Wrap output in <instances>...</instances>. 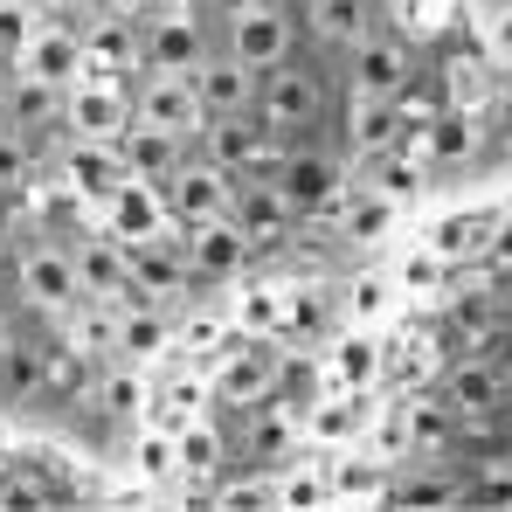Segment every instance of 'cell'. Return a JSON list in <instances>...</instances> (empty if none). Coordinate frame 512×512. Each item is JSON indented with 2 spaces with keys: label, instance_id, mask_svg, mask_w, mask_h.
Wrapping results in <instances>:
<instances>
[{
  "label": "cell",
  "instance_id": "6da1fadb",
  "mask_svg": "<svg viewBox=\"0 0 512 512\" xmlns=\"http://www.w3.org/2000/svg\"><path fill=\"white\" fill-rule=\"evenodd\" d=\"M250 111L277 146L319 139V132L340 118V77H333V63H319L312 49H298V56H284V63H270V70L256 77Z\"/></svg>",
  "mask_w": 512,
  "mask_h": 512
},
{
  "label": "cell",
  "instance_id": "7a4b0ae2",
  "mask_svg": "<svg viewBox=\"0 0 512 512\" xmlns=\"http://www.w3.org/2000/svg\"><path fill=\"white\" fill-rule=\"evenodd\" d=\"M77 263H70V236H28L7 250V305L21 319H42L56 326L70 305H77Z\"/></svg>",
  "mask_w": 512,
  "mask_h": 512
},
{
  "label": "cell",
  "instance_id": "3957f363",
  "mask_svg": "<svg viewBox=\"0 0 512 512\" xmlns=\"http://www.w3.org/2000/svg\"><path fill=\"white\" fill-rule=\"evenodd\" d=\"M416 63H423L416 42L395 21H374L340 63H333V77H340L346 104H388V97H402V90L416 84Z\"/></svg>",
  "mask_w": 512,
  "mask_h": 512
},
{
  "label": "cell",
  "instance_id": "277c9868",
  "mask_svg": "<svg viewBox=\"0 0 512 512\" xmlns=\"http://www.w3.org/2000/svg\"><path fill=\"white\" fill-rule=\"evenodd\" d=\"M270 180H277V194L298 208V222H319L333 201L346 194V180H353V160L340 153V139H291V146H277V160H270Z\"/></svg>",
  "mask_w": 512,
  "mask_h": 512
},
{
  "label": "cell",
  "instance_id": "5b68a950",
  "mask_svg": "<svg viewBox=\"0 0 512 512\" xmlns=\"http://www.w3.org/2000/svg\"><path fill=\"white\" fill-rule=\"evenodd\" d=\"M7 63H14V84L63 97V90L84 77V35H77V21H70V14L28 21V35L14 42V56H7Z\"/></svg>",
  "mask_w": 512,
  "mask_h": 512
},
{
  "label": "cell",
  "instance_id": "8992f818",
  "mask_svg": "<svg viewBox=\"0 0 512 512\" xmlns=\"http://www.w3.org/2000/svg\"><path fill=\"white\" fill-rule=\"evenodd\" d=\"M277 360H284V346H277V340H263V333H236V340L222 346L215 374H208V402H222V409H236V416L270 409Z\"/></svg>",
  "mask_w": 512,
  "mask_h": 512
},
{
  "label": "cell",
  "instance_id": "52a82bcc",
  "mask_svg": "<svg viewBox=\"0 0 512 512\" xmlns=\"http://www.w3.org/2000/svg\"><path fill=\"white\" fill-rule=\"evenodd\" d=\"M132 256V284H125V298L118 305H187V298H201L208 284L194 277V263H187V243H180V229L167 236H146V243H125Z\"/></svg>",
  "mask_w": 512,
  "mask_h": 512
},
{
  "label": "cell",
  "instance_id": "ba28073f",
  "mask_svg": "<svg viewBox=\"0 0 512 512\" xmlns=\"http://www.w3.org/2000/svg\"><path fill=\"white\" fill-rule=\"evenodd\" d=\"M215 42H222L236 63H250L256 77H263L270 63H284V56L305 49V35H298V7H284V0H256V7H243V14L215 21Z\"/></svg>",
  "mask_w": 512,
  "mask_h": 512
},
{
  "label": "cell",
  "instance_id": "9c48e42d",
  "mask_svg": "<svg viewBox=\"0 0 512 512\" xmlns=\"http://www.w3.org/2000/svg\"><path fill=\"white\" fill-rule=\"evenodd\" d=\"M215 42V21L201 7H146L139 14V70H194Z\"/></svg>",
  "mask_w": 512,
  "mask_h": 512
},
{
  "label": "cell",
  "instance_id": "30bf717a",
  "mask_svg": "<svg viewBox=\"0 0 512 512\" xmlns=\"http://www.w3.org/2000/svg\"><path fill=\"white\" fill-rule=\"evenodd\" d=\"M429 111L423 104H409V90L402 97H388V104H346L340 118V153L346 160H360V167H374V160H388L416 125H423Z\"/></svg>",
  "mask_w": 512,
  "mask_h": 512
},
{
  "label": "cell",
  "instance_id": "8fae6325",
  "mask_svg": "<svg viewBox=\"0 0 512 512\" xmlns=\"http://www.w3.org/2000/svg\"><path fill=\"white\" fill-rule=\"evenodd\" d=\"M63 125L70 139H118L132 125V77H104V70H84L77 84L63 90Z\"/></svg>",
  "mask_w": 512,
  "mask_h": 512
},
{
  "label": "cell",
  "instance_id": "7c38bea8",
  "mask_svg": "<svg viewBox=\"0 0 512 512\" xmlns=\"http://www.w3.org/2000/svg\"><path fill=\"white\" fill-rule=\"evenodd\" d=\"M132 118L139 125H160L173 139H187L194 146V132H201V97L187 84V70H132Z\"/></svg>",
  "mask_w": 512,
  "mask_h": 512
},
{
  "label": "cell",
  "instance_id": "4fadbf2b",
  "mask_svg": "<svg viewBox=\"0 0 512 512\" xmlns=\"http://www.w3.org/2000/svg\"><path fill=\"white\" fill-rule=\"evenodd\" d=\"M194 153L215 160L222 173H263L270 160H277V139L256 125V111H215V118H201Z\"/></svg>",
  "mask_w": 512,
  "mask_h": 512
},
{
  "label": "cell",
  "instance_id": "5bb4252c",
  "mask_svg": "<svg viewBox=\"0 0 512 512\" xmlns=\"http://www.w3.org/2000/svg\"><path fill=\"white\" fill-rule=\"evenodd\" d=\"M374 21H388L381 0H298V35L319 63H340Z\"/></svg>",
  "mask_w": 512,
  "mask_h": 512
},
{
  "label": "cell",
  "instance_id": "9a60e30c",
  "mask_svg": "<svg viewBox=\"0 0 512 512\" xmlns=\"http://www.w3.org/2000/svg\"><path fill=\"white\" fill-rule=\"evenodd\" d=\"M229 222L250 236V250H277V243H291V229H298V208L277 194V180H270V173H236Z\"/></svg>",
  "mask_w": 512,
  "mask_h": 512
},
{
  "label": "cell",
  "instance_id": "2e32d148",
  "mask_svg": "<svg viewBox=\"0 0 512 512\" xmlns=\"http://www.w3.org/2000/svg\"><path fill=\"white\" fill-rule=\"evenodd\" d=\"M180 243H187V263H194V277L201 284H236V277H250V236L229 222V215H208V222H180Z\"/></svg>",
  "mask_w": 512,
  "mask_h": 512
},
{
  "label": "cell",
  "instance_id": "e0dca14e",
  "mask_svg": "<svg viewBox=\"0 0 512 512\" xmlns=\"http://www.w3.org/2000/svg\"><path fill=\"white\" fill-rule=\"evenodd\" d=\"M167 215H173V229L180 222H208V215H229V194H236V173H222L215 160H201L194 146H187V160L167 173Z\"/></svg>",
  "mask_w": 512,
  "mask_h": 512
},
{
  "label": "cell",
  "instance_id": "ac0fdd59",
  "mask_svg": "<svg viewBox=\"0 0 512 512\" xmlns=\"http://www.w3.org/2000/svg\"><path fill=\"white\" fill-rule=\"evenodd\" d=\"M97 229H111L118 243H146V236H167L173 215H167V194L139 173H125L104 201H97Z\"/></svg>",
  "mask_w": 512,
  "mask_h": 512
},
{
  "label": "cell",
  "instance_id": "d6986e66",
  "mask_svg": "<svg viewBox=\"0 0 512 512\" xmlns=\"http://www.w3.org/2000/svg\"><path fill=\"white\" fill-rule=\"evenodd\" d=\"M77 35H84V70H104V77H132L139 70V14L84 7Z\"/></svg>",
  "mask_w": 512,
  "mask_h": 512
},
{
  "label": "cell",
  "instance_id": "ffe728a7",
  "mask_svg": "<svg viewBox=\"0 0 512 512\" xmlns=\"http://www.w3.org/2000/svg\"><path fill=\"white\" fill-rule=\"evenodd\" d=\"M70 263H77V291L104 298V305H118L125 284H132V256H125V243L111 229H77L70 236Z\"/></svg>",
  "mask_w": 512,
  "mask_h": 512
},
{
  "label": "cell",
  "instance_id": "44dd1931",
  "mask_svg": "<svg viewBox=\"0 0 512 512\" xmlns=\"http://www.w3.org/2000/svg\"><path fill=\"white\" fill-rule=\"evenodd\" d=\"M90 409L104 416V423L132 429L139 416H153V381H146V367H132V360H97V374H90Z\"/></svg>",
  "mask_w": 512,
  "mask_h": 512
},
{
  "label": "cell",
  "instance_id": "7402d4cb",
  "mask_svg": "<svg viewBox=\"0 0 512 512\" xmlns=\"http://www.w3.org/2000/svg\"><path fill=\"white\" fill-rule=\"evenodd\" d=\"M187 84H194V97H201L208 118H215V111H250V104H256V70H250V63H236L222 42L201 49V63L187 70Z\"/></svg>",
  "mask_w": 512,
  "mask_h": 512
},
{
  "label": "cell",
  "instance_id": "603a6c76",
  "mask_svg": "<svg viewBox=\"0 0 512 512\" xmlns=\"http://www.w3.org/2000/svg\"><path fill=\"white\" fill-rule=\"evenodd\" d=\"M443 395H450V409L471 423H492L499 409H506V367L499 360H471V353H457L450 360V374H443Z\"/></svg>",
  "mask_w": 512,
  "mask_h": 512
},
{
  "label": "cell",
  "instance_id": "cb8c5ba5",
  "mask_svg": "<svg viewBox=\"0 0 512 512\" xmlns=\"http://www.w3.org/2000/svg\"><path fill=\"white\" fill-rule=\"evenodd\" d=\"M167 353H180L173 305H118V360H132V367H160Z\"/></svg>",
  "mask_w": 512,
  "mask_h": 512
},
{
  "label": "cell",
  "instance_id": "d4e9b609",
  "mask_svg": "<svg viewBox=\"0 0 512 512\" xmlns=\"http://www.w3.org/2000/svg\"><path fill=\"white\" fill-rule=\"evenodd\" d=\"M388 374V340L374 326H346L333 340V360H326V388H353V395H374Z\"/></svg>",
  "mask_w": 512,
  "mask_h": 512
},
{
  "label": "cell",
  "instance_id": "484cf974",
  "mask_svg": "<svg viewBox=\"0 0 512 512\" xmlns=\"http://www.w3.org/2000/svg\"><path fill=\"white\" fill-rule=\"evenodd\" d=\"M56 167H63V187L97 208V201L125 180V153H118V139H70Z\"/></svg>",
  "mask_w": 512,
  "mask_h": 512
},
{
  "label": "cell",
  "instance_id": "4316f807",
  "mask_svg": "<svg viewBox=\"0 0 512 512\" xmlns=\"http://www.w3.org/2000/svg\"><path fill=\"white\" fill-rule=\"evenodd\" d=\"M56 333H63V353H70V360L97 367V360L118 353V305H104V298H77V305L56 319Z\"/></svg>",
  "mask_w": 512,
  "mask_h": 512
},
{
  "label": "cell",
  "instance_id": "83f0119b",
  "mask_svg": "<svg viewBox=\"0 0 512 512\" xmlns=\"http://www.w3.org/2000/svg\"><path fill=\"white\" fill-rule=\"evenodd\" d=\"M395 436H402V450H429V457H443V450L464 436V416H457V409H450V395L436 388V395H416V402L402 409Z\"/></svg>",
  "mask_w": 512,
  "mask_h": 512
},
{
  "label": "cell",
  "instance_id": "f1b7e54d",
  "mask_svg": "<svg viewBox=\"0 0 512 512\" xmlns=\"http://www.w3.org/2000/svg\"><path fill=\"white\" fill-rule=\"evenodd\" d=\"M118 153H125V173H139V180H153V187H167V173L187 160V139H173L160 125H125L118 132Z\"/></svg>",
  "mask_w": 512,
  "mask_h": 512
},
{
  "label": "cell",
  "instance_id": "f546056e",
  "mask_svg": "<svg viewBox=\"0 0 512 512\" xmlns=\"http://www.w3.org/2000/svg\"><path fill=\"white\" fill-rule=\"evenodd\" d=\"M388 506H464V464H409V471H395Z\"/></svg>",
  "mask_w": 512,
  "mask_h": 512
},
{
  "label": "cell",
  "instance_id": "4dcf8cb0",
  "mask_svg": "<svg viewBox=\"0 0 512 512\" xmlns=\"http://www.w3.org/2000/svg\"><path fill=\"white\" fill-rule=\"evenodd\" d=\"M132 478L153 485V492H167L173 478H180V436L160 416H139L132 423Z\"/></svg>",
  "mask_w": 512,
  "mask_h": 512
},
{
  "label": "cell",
  "instance_id": "1f68e13d",
  "mask_svg": "<svg viewBox=\"0 0 512 512\" xmlns=\"http://www.w3.org/2000/svg\"><path fill=\"white\" fill-rule=\"evenodd\" d=\"M416 132H423V167H457V160L478 146V118H471V104H443V111H429Z\"/></svg>",
  "mask_w": 512,
  "mask_h": 512
},
{
  "label": "cell",
  "instance_id": "d6a6232c",
  "mask_svg": "<svg viewBox=\"0 0 512 512\" xmlns=\"http://www.w3.org/2000/svg\"><path fill=\"white\" fill-rule=\"evenodd\" d=\"M388 478H395V464H374V457H360L353 443H346L340 457L326 464V492H333V506H346V499L388 506Z\"/></svg>",
  "mask_w": 512,
  "mask_h": 512
},
{
  "label": "cell",
  "instance_id": "836d02e7",
  "mask_svg": "<svg viewBox=\"0 0 512 512\" xmlns=\"http://www.w3.org/2000/svg\"><path fill=\"white\" fill-rule=\"evenodd\" d=\"M485 229H492V215H485V208H457V215H443V222L429 229V250L457 270V263L485 256Z\"/></svg>",
  "mask_w": 512,
  "mask_h": 512
},
{
  "label": "cell",
  "instance_id": "e575fe53",
  "mask_svg": "<svg viewBox=\"0 0 512 512\" xmlns=\"http://www.w3.org/2000/svg\"><path fill=\"white\" fill-rule=\"evenodd\" d=\"M28 180H35V132L0 118V201L28 194Z\"/></svg>",
  "mask_w": 512,
  "mask_h": 512
},
{
  "label": "cell",
  "instance_id": "d590c367",
  "mask_svg": "<svg viewBox=\"0 0 512 512\" xmlns=\"http://www.w3.org/2000/svg\"><path fill=\"white\" fill-rule=\"evenodd\" d=\"M340 305H346V326H381V312L395 305V277L388 270H360L340 291Z\"/></svg>",
  "mask_w": 512,
  "mask_h": 512
},
{
  "label": "cell",
  "instance_id": "8d00e7d4",
  "mask_svg": "<svg viewBox=\"0 0 512 512\" xmlns=\"http://www.w3.org/2000/svg\"><path fill=\"white\" fill-rule=\"evenodd\" d=\"M243 326L236 333H263V340H284V284H250L243 291Z\"/></svg>",
  "mask_w": 512,
  "mask_h": 512
},
{
  "label": "cell",
  "instance_id": "74e56055",
  "mask_svg": "<svg viewBox=\"0 0 512 512\" xmlns=\"http://www.w3.org/2000/svg\"><path fill=\"white\" fill-rule=\"evenodd\" d=\"M464 506H512V457L464 464Z\"/></svg>",
  "mask_w": 512,
  "mask_h": 512
},
{
  "label": "cell",
  "instance_id": "f35d334b",
  "mask_svg": "<svg viewBox=\"0 0 512 512\" xmlns=\"http://www.w3.org/2000/svg\"><path fill=\"white\" fill-rule=\"evenodd\" d=\"M395 215H402V208H395L388 194H374V187H367V194L346 208V236H353V243H381V236L395 229Z\"/></svg>",
  "mask_w": 512,
  "mask_h": 512
},
{
  "label": "cell",
  "instance_id": "ab89813d",
  "mask_svg": "<svg viewBox=\"0 0 512 512\" xmlns=\"http://www.w3.org/2000/svg\"><path fill=\"white\" fill-rule=\"evenodd\" d=\"M270 506H333V492H326V471H319V464H298V471L270 478Z\"/></svg>",
  "mask_w": 512,
  "mask_h": 512
},
{
  "label": "cell",
  "instance_id": "60d3db41",
  "mask_svg": "<svg viewBox=\"0 0 512 512\" xmlns=\"http://www.w3.org/2000/svg\"><path fill=\"white\" fill-rule=\"evenodd\" d=\"M443 270H450V263H443V256L429 250H409L402 256V270H395V284H402V291H436V277H443Z\"/></svg>",
  "mask_w": 512,
  "mask_h": 512
},
{
  "label": "cell",
  "instance_id": "b9f144b4",
  "mask_svg": "<svg viewBox=\"0 0 512 512\" xmlns=\"http://www.w3.org/2000/svg\"><path fill=\"white\" fill-rule=\"evenodd\" d=\"M485 63H492L499 77H512V0H506V7H492V28H485Z\"/></svg>",
  "mask_w": 512,
  "mask_h": 512
},
{
  "label": "cell",
  "instance_id": "7bdbcfd3",
  "mask_svg": "<svg viewBox=\"0 0 512 512\" xmlns=\"http://www.w3.org/2000/svg\"><path fill=\"white\" fill-rule=\"evenodd\" d=\"M485 263H492V270H512V215H492V229H485Z\"/></svg>",
  "mask_w": 512,
  "mask_h": 512
},
{
  "label": "cell",
  "instance_id": "ee69618b",
  "mask_svg": "<svg viewBox=\"0 0 512 512\" xmlns=\"http://www.w3.org/2000/svg\"><path fill=\"white\" fill-rule=\"evenodd\" d=\"M28 35V14L14 7V0H0V56H14V42Z\"/></svg>",
  "mask_w": 512,
  "mask_h": 512
},
{
  "label": "cell",
  "instance_id": "f6af8a7d",
  "mask_svg": "<svg viewBox=\"0 0 512 512\" xmlns=\"http://www.w3.org/2000/svg\"><path fill=\"white\" fill-rule=\"evenodd\" d=\"M243 7H256V0H201L208 21H229V14H243Z\"/></svg>",
  "mask_w": 512,
  "mask_h": 512
},
{
  "label": "cell",
  "instance_id": "bcb514c9",
  "mask_svg": "<svg viewBox=\"0 0 512 512\" xmlns=\"http://www.w3.org/2000/svg\"><path fill=\"white\" fill-rule=\"evenodd\" d=\"M35 7H49V14H70V21H77V14H84L90 0H35Z\"/></svg>",
  "mask_w": 512,
  "mask_h": 512
},
{
  "label": "cell",
  "instance_id": "7dc6e473",
  "mask_svg": "<svg viewBox=\"0 0 512 512\" xmlns=\"http://www.w3.org/2000/svg\"><path fill=\"white\" fill-rule=\"evenodd\" d=\"M7 464H14V423L0 416V471H7Z\"/></svg>",
  "mask_w": 512,
  "mask_h": 512
},
{
  "label": "cell",
  "instance_id": "c3c4849f",
  "mask_svg": "<svg viewBox=\"0 0 512 512\" xmlns=\"http://www.w3.org/2000/svg\"><path fill=\"white\" fill-rule=\"evenodd\" d=\"M7 97H14V63L0 56V118H7Z\"/></svg>",
  "mask_w": 512,
  "mask_h": 512
},
{
  "label": "cell",
  "instance_id": "681fc988",
  "mask_svg": "<svg viewBox=\"0 0 512 512\" xmlns=\"http://www.w3.org/2000/svg\"><path fill=\"white\" fill-rule=\"evenodd\" d=\"M90 7H111V14H146V0H90Z\"/></svg>",
  "mask_w": 512,
  "mask_h": 512
},
{
  "label": "cell",
  "instance_id": "f907efd6",
  "mask_svg": "<svg viewBox=\"0 0 512 512\" xmlns=\"http://www.w3.org/2000/svg\"><path fill=\"white\" fill-rule=\"evenodd\" d=\"M146 7H201V0H146Z\"/></svg>",
  "mask_w": 512,
  "mask_h": 512
},
{
  "label": "cell",
  "instance_id": "816d5d0a",
  "mask_svg": "<svg viewBox=\"0 0 512 512\" xmlns=\"http://www.w3.org/2000/svg\"><path fill=\"white\" fill-rule=\"evenodd\" d=\"M499 367H506V402H512V353H506V360H499Z\"/></svg>",
  "mask_w": 512,
  "mask_h": 512
},
{
  "label": "cell",
  "instance_id": "f5cc1de1",
  "mask_svg": "<svg viewBox=\"0 0 512 512\" xmlns=\"http://www.w3.org/2000/svg\"><path fill=\"white\" fill-rule=\"evenodd\" d=\"M284 7H298V0H284Z\"/></svg>",
  "mask_w": 512,
  "mask_h": 512
},
{
  "label": "cell",
  "instance_id": "db71d44e",
  "mask_svg": "<svg viewBox=\"0 0 512 512\" xmlns=\"http://www.w3.org/2000/svg\"><path fill=\"white\" fill-rule=\"evenodd\" d=\"M506 160H512V146H506Z\"/></svg>",
  "mask_w": 512,
  "mask_h": 512
}]
</instances>
